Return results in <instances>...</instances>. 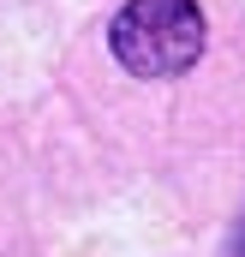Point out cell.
Segmentation results:
<instances>
[{
    "mask_svg": "<svg viewBox=\"0 0 245 257\" xmlns=\"http://www.w3.org/2000/svg\"><path fill=\"white\" fill-rule=\"evenodd\" d=\"M233 257H245V239H239V245H233Z\"/></svg>",
    "mask_w": 245,
    "mask_h": 257,
    "instance_id": "cell-2",
    "label": "cell"
},
{
    "mask_svg": "<svg viewBox=\"0 0 245 257\" xmlns=\"http://www.w3.org/2000/svg\"><path fill=\"white\" fill-rule=\"evenodd\" d=\"M203 36H209V24H203L197 0H126L114 12L108 48L138 78H174L203 54Z\"/></svg>",
    "mask_w": 245,
    "mask_h": 257,
    "instance_id": "cell-1",
    "label": "cell"
}]
</instances>
